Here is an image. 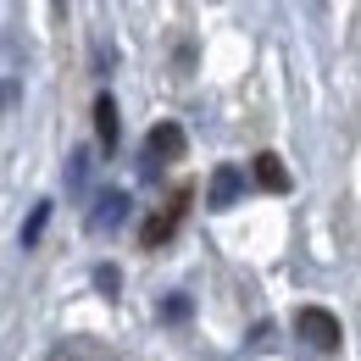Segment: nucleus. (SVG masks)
Here are the masks:
<instances>
[{"label": "nucleus", "mask_w": 361, "mask_h": 361, "mask_svg": "<svg viewBox=\"0 0 361 361\" xmlns=\"http://www.w3.org/2000/svg\"><path fill=\"white\" fill-rule=\"evenodd\" d=\"M295 334H300L312 350H322V356H334L339 339H345L339 322H334V312H322V306H300V312H295Z\"/></svg>", "instance_id": "f257e3e1"}, {"label": "nucleus", "mask_w": 361, "mask_h": 361, "mask_svg": "<svg viewBox=\"0 0 361 361\" xmlns=\"http://www.w3.org/2000/svg\"><path fill=\"white\" fill-rule=\"evenodd\" d=\"M173 161H183V128L178 123H150V134H145V173L173 167Z\"/></svg>", "instance_id": "f03ea898"}, {"label": "nucleus", "mask_w": 361, "mask_h": 361, "mask_svg": "<svg viewBox=\"0 0 361 361\" xmlns=\"http://www.w3.org/2000/svg\"><path fill=\"white\" fill-rule=\"evenodd\" d=\"M128 195L123 189H106V195H94V212H90V233H111V228L128 223Z\"/></svg>", "instance_id": "7ed1b4c3"}, {"label": "nucleus", "mask_w": 361, "mask_h": 361, "mask_svg": "<svg viewBox=\"0 0 361 361\" xmlns=\"http://www.w3.org/2000/svg\"><path fill=\"white\" fill-rule=\"evenodd\" d=\"M239 189H245V173H239V167H217V173H212V189H206V206H212V212H228V206L239 200Z\"/></svg>", "instance_id": "20e7f679"}, {"label": "nucleus", "mask_w": 361, "mask_h": 361, "mask_svg": "<svg viewBox=\"0 0 361 361\" xmlns=\"http://www.w3.org/2000/svg\"><path fill=\"white\" fill-rule=\"evenodd\" d=\"M94 134H100V145H106V150H117V139H123L117 100H111V94H100V100H94Z\"/></svg>", "instance_id": "39448f33"}, {"label": "nucleus", "mask_w": 361, "mask_h": 361, "mask_svg": "<svg viewBox=\"0 0 361 361\" xmlns=\"http://www.w3.org/2000/svg\"><path fill=\"white\" fill-rule=\"evenodd\" d=\"M250 173H256V183H262L267 195H283V189H289V173H283V161H278L272 150H262V156L250 161Z\"/></svg>", "instance_id": "423d86ee"}, {"label": "nucleus", "mask_w": 361, "mask_h": 361, "mask_svg": "<svg viewBox=\"0 0 361 361\" xmlns=\"http://www.w3.org/2000/svg\"><path fill=\"white\" fill-rule=\"evenodd\" d=\"M178 212H183V200L173 206V212H167V217H150V223H145V245H150V250L173 239V228H178Z\"/></svg>", "instance_id": "0eeeda50"}, {"label": "nucleus", "mask_w": 361, "mask_h": 361, "mask_svg": "<svg viewBox=\"0 0 361 361\" xmlns=\"http://www.w3.org/2000/svg\"><path fill=\"white\" fill-rule=\"evenodd\" d=\"M45 223H50V200H39V206L28 212V223H23V250H34V245H39Z\"/></svg>", "instance_id": "6e6552de"}, {"label": "nucleus", "mask_w": 361, "mask_h": 361, "mask_svg": "<svg viewBox=\"0 0 361 361\" xmlns=\"http://www.w3.org/2000/svg\"><path fill=\"white\" fill-rule=\"evenodd\" d=\"M90 278H94V289H100V295H117V289H123V272H117V267H106V262H100Z\"/></svg>", "instance_id": "1a4fd4ad"}, {"label": "nucleus", "mask_w": 361, "mask_h": 361, "mask_svg": "<svg viewBox=\"0 0 361 361\" xmlns=\"http://www.w3.org/2000/svg\"><path fill=\"white\" fill-rule=\"evenodd\" d=\"M67 183H73V189L90 183V156H84V150H73V161H67Z\"/></svg>", "instance_id": "9d476101"}, {"label": "nucleus", "mask_w": 361, "mask_h": 361, "mask_svg": "<svg viewBox=\"0 0 361 361\" xmlns=\"http://www.w3.org/2000/svg\"><path fill=\"white\" fill-rule=\"evenodd\" d=\"M161 317H167V322H183V317H189V295H167V300H161Z\"/></svg>", "instance_id": "9b49d317"}]
</instances>
